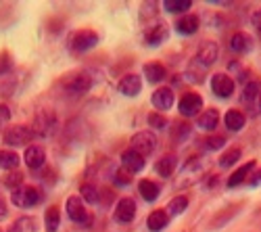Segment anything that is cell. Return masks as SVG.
<instances>
[{"mask_svg":"<svg viewBox=\"0 0 261 232\" xmlns=\"http://www.w3.org/2000/svg\"><path fill=\"white\" fill-rule=\"evenodd\" d=\"M255 163H257V161H249V163H245V165L238 167V170H234V174H232L230 180H228V188H236V186L245 184V182L249 180L251 172L255 170Z\"/></svg>","mask_w":261,"mask_h":232,"instance_id":"20","label":"cell"},{"mask_svg":"<svg viewBox=\"0 0 261 232\" xmlns=\"http://www.w3.org/2000/svg\"><path fill=\"white\" fill-rule=\"evenodd\" d=\"M199 25H201V21H199L197 15H184V17H180V19L176 21V30H178L182 36H192V34H197Z\"/></svg>","mask_w":261,"mask_h":232,"instance_id":"22","label":"cell"},{"mask_svg":"<svg viewBox=\"0 0 261 232\" xmlns=\"http://www.w3.org/2000/svg\"><path fill=\"white\" fill-rule=\"evenodd\" d=\"M11 201H13L15 207L30 209V207H36V205L42 203V191L38 186H21V188H17V191H13Z\"/></svg>","mask_w":261,"mask_h":232,"instance_id":"2","label":"cell"},{"mask_svg":"<svg viewBox=\"0 0 261 232\" xmlns=\"http://www.w3.org/2000/svg\"><path fill=\"white\" fill-rule=\"evenodd\" d=\"M201 107H203V98H201V94H197V92H186V94H182L180 105H178L182 117H194V115L201 111Z\"/></svg>","mask_w":261,"mask_h":232,"instance_id":"10","label":"cell"},{"mask_svg":"<svg viewBox=\"0 0 261 232\" xmlns=\"http://www.w3.org/2000/svg\"><path fill=\"white\" fill-rule=\"evenodd\" d=\"M9 119H11V109L7 107V105H0V130L9 123Z\"/></svg>","mask_w":261,"mask_h":232,"instance_id":"40","label":"cell"},{"mask_svg":"<svg viewBox=\"0 0 261 232\" xmlns=\"http://www.w3.org/2000/svg\"><path fill=\"white\" fill-rule=\"evenodd\" d=\"M224 123H226V128L232 130V132H241L245 128V123H247V117L243 111H238V109H230L226 111L224 115Z\"/></svg>","mask_w":261,"mask_h":232,"instance_id":"23","label":"cell"},{"mask_svg":"<svg viewBox=\"0 0 261 232\" xmlns=\"http://www.w3.org/2000/svg\"><path fill=\"white\" fill-rule=\"evenodd\" d=\"M241 100L247 105L253 115H259L261 113V84L259 82H249L245 86V90H243Z\"/></svg>","mask_w":261,"mask_h":232,"instance_id":"7","label":"cell"},{"mask_svg":"<svg viewBox=\"0 0 261 232\" xmlns=\"http://www.w3.org/2000/svg\"><path fill=\"white\" fill-rule=\"evenodd\" d=\"M155 149H157V136L150 130L134 134V138H132V151H136L142 157H148V155L155 153Z\"/></svg>","mask_w":261,"mask_h":232,"instance_id":"6","label":"cell"},{"mask_svg":"<svg viewBox=\"0 0 261 232\" xmlns=\"http://www.w3.org/2000/svg\"><path fill=\"white\" fill-rule=\"evenodd\" d=\"M230 50L236 53V55H247L253 50V38L245 32H236L232 38H230Z\"/></svg>","mask_w":261,"mask_h":232,"instance_id":"18","label":"cell"},{"mask_svg":"<svg viewBox=\"0 0 261 232\" xmlns=\"http://www.w3.org/2000/svg\"><path fill=\"white\" fill-rule=\"evenodd\" d=\"M65 209H67V216L69 220H73L75 224L80 226H86L88 228L92 224V216L86 212V207H84V199L82 197H69L67 199V205H65Z\"/></svg>","mask_w":261,"mask_h":232,"instance_id":"4","label":"cell"},{"mask_svg":"<svg viewBox=\"0 0 261 232\" xmlns=\"http://www.w3.org/2000/svg\"><path fill=\"white\" fill-rule=\"evenodd\" d=\"M19 161H21V157H19V153H15V151H0V170H7V172H13V170H17L19 167Z\"/></svg>","mask_w":261,"mask_h":232,"instance_id":"28","label":"cell"},{"mask_svg":"<svg viewBox=\"0 0 261 232\" xmlns=\"http://www.w3.org/2000/svg\"><path fill=\"white\" fill-rule=\"evenodd\" d=\"M150 100H153V107L159 109V111H169L173 107V90L167 88V86H161L153 92V96H150Z\"/></svg>","mask_w":261,"mask_h":232,"instance_id":"16","label":"cell"},{"mask_svg":"<svg viewBox=\"0 0 261 232\" xmlns=\"http://www.w3.org/2000/svg\"><path fill=\"white\" fill-rule=\"evenodd\" d=\"M148 123H150V128L153 130H165L167 128V119L159 113H150L148 115Z\"/></svg>","mask_w":261,"mask_h":232,"instance_id":"38","label":"cell"},{"mask_svg":"<svg viewBox=\"0 0 261 232\" xmlns=\"http://www.w3.org/2000/svg\"><path fill=\"white\" fill-rule=\"evenodd\" d=\"M167 222H169V216L165 209H155V212L146 218V226L150 232H161L167 226Z\"/></svg>","mask_w":261,"mask_h":232,"instance_id":"24","label":"cell"},{"mask_svg":"<svg viewBox=\"0 0 261 232\" xmlns=\"http://www.w3.org/2000/svg\"><path fill=\"white\" fill-rule=\"evenodd\" d=\"M129 176H132V174H127V172L123 170V167H121V170H117V172H115V176H113L115 186H127V184H129Z\"/></svg>","mask_w":261,"mask_h":232,"instance_id":"39","label":"cell"},{"mask_svg":"<svg viewBox=\"0 0 261 232\" xmlns=\"http://www.w3.org/2000/svg\"><path fill=\"white\" fill-rule=\"evenodd\" d=\"M169 134H171V138L176 142H182L184 138L190 136V125L182 123V121H176V123H173V130H169Z\"/></svg>","mask_w":261,"mask_h":232,"instance_id":"34","label":"cell"},{"mask_svg":"<svg viewBox=\"0 0 261 232\" xmlns=\"http://www.w3.org/2000/svg\"><path fill=\"white\" fill-rule=\"evenodd\" d=\"M176 167H178V157L169 153V155H163L157 163H155V170L161 178H169L173 172H176Z\"/></svg>","mask_w":261,"mask_h":232,"instance_id":"21","label":"cell"},{"mask_svg":"<svg viewBox=\"0 0 261 232\" xmlns=\"http://www.w3.org/2000/svg\"><path fill=\"white\" fill-rule=\"evenodd\" d=\"M7 232H36V220L30 216H21L11 224Z\"/></svg>","mask_w":261,"mask_h":232,"instance_id":"29","label":"cell"},{"mask_svg":"<svg viewBox=\"0 0 261 232\" xmlns=\"http://www.w3.org/2000/svg\"><path fill=\"white\" fill-rule=\"evenodd\" d=\"M44 226H46V232H57L59 226H61V214H59V207L53 205L46 209V216H44Z\"/></svg>","mask_w":261,"mask_h":232,"instance_id":"30","label":"cell"},{"mask_svg":"<svg viewBox=\"0 0 261 232\" xmlns=\"http://www.w3.org/2000/svg\"><path fill=\"white\" fill-rule=\"evenodd\" d=\"M23 159H25V163H28L30 170L38 172V170H42V167H44V163H46V151L42 149V146H36V144H34V146H28Z\"/></svg>","mask_w":261,"mask_h":232,"instance_id":"15","label":"cell"},{"mask_svg":"<svg viewBox=\"0 0 261 232\" xmlns=\"http://www.w3.org/2000/svg\"><path fill=\"white\" fill-rule=\"evenodd\" d=\"M30 130H32V134L42 136V138L55 134V130H57V117H55V113L53 111H40L34 117V123H32Z\"/></svg>","mask_w":261,"mask_h":232,"instance_id":"3","label":"cell"},{"mask_svg":"<svg viewBox=\"0 0 261 232\" xmlns=\"http://www.w3.org/2000/svg\"><path fill=\"white\" fill-rule=\"evenodd\" d=\"M5 216H7V203L0 199V218H5Z\"/></svg>","mask_w":261,"mask_h":232,"instance_id":"44","label":"cell"},{"mask_svg":"<svg viewBox=\"0 0 261 232\" xmlns=\"http://www.w3.org/2000/svg\"><path fill=\"white\" fill-rule=\"evenodd\" d=\"M9 67H11L9 57H7V55H3V57H0V73H3V71H7Z\"/></svg>","mask_w":261,"mask_h":232,"instance_id":"42","label":"cell"},{"mask_svg":"<svg viewBox=\"0 0 261 232\" xmlns=\"http://www.w3.org/2000/svg\"><path fill=\"white\" fill-rule=\"evenodd\" d=\"M80 195L84 197L86 203H96L98 201V191H96V186H92V184H82L80 186Z\"/></svg>","mask_w":261,"mask_h":232,"instance_id":"36","label":"cell"},{"mask_svg":"<svg viewBox=\"0 0 261 232\" xmlns=\"http://www.w3.org/2000/svg\"><path fill=\"white\" fill-rule=\"evenodd\" d=\"M92 86V75L88 71H80V73H73L67 82H65V88L73 94H84L88 92Z\"/></svg>","mask_w":261,"mask_h":232,"instance_id":"12","label":"cell"},{"mask_svg":"<svg viewBox=\"0 0 261 232\" xmlns=\"http://www.w3.org/2000/svg\"><path fill=\"white\" fill-rule=\"evenodd\" d=\"M32 130L28 125H13L5 132V144L7 146H23L32 140Z\"/></svg>","mask_w":261,"mask_h":232,"instance_id":"9","label":"cell"},{"mask_svg":"<svg viewBox=\"0 0 261 232\" xmlns=\"http://www.w3.org/2000/svg\"><path fill=\"white\" fill-rule=\"evenodd\" d=\"M117 90H119V94L129 96V98H132V96H138L140 90H142V80H140L136 73H127V75H123V78L119 80Z\"/></svg>","mask_w":261,"mask_h":232,"instance_id":"13","label":"cell"},{"mask_svg":"<svg viewBox=\"0 0 261 232\" xmlns=\"http://www.w3.org/2000/svg\"><path fill=\"white\" fill-rule=\"evenodd\" d=\"M251 21H253V25H255V30H257V32L261 34V9L253 13V17H251Z\"/></svg>","mask_w":261,"mask_h":232,"instance_id":"41","label":"cell"},{"mask_svg":"<svg viewBox=\"0 0 261 232\" xmlns=\"http://www.w3.org/2000/svg\"><path fill=\"white\" fill-rule=\"evenodd\" d=\"M190 7H192V0H165L163 3V9L167 13H173V15L186 13Z\"/></svg>","mask_w":261,"mask_h":232,"instance_id":"32","label":"cell"},{"mask_svg":"<svg viewBox=\"0 0 261 232\" xmlns=\"http://www.w3.org/2000/svg\"><path fill=\"white\" fill-rule=\"evenodd\" d=\"M98 44V34L96 32H90V30H84V32H77L71 40V46L75 53H88L92 50L94 46Z\"/></svg>","mask_w":261,"mask_h":232,"instance_id":"11","label":"cell"},{"mask_svg":"<svg viewBox=\"0 0 261 232\" xmlns=\"http://www.w3.org/2000/svg\"><path fill=\"white\" fill-rule=\"evenodd\" d=\"M138 193H140V197H142L144 201H157V199H159V193H161V188H159V184L153 182V180H140V184H138Z\"/></svg>","mask_w":261,"mask_h":232,"instance_id":"25","label":"cell"},{"mask_svg":"<svg viewBox=\"0 0 261 232\" xmlns=\"http://www.w3.org/2000/svg\"><path fill=\"white\" fill-rule=\"evenodd\" d=\"M217 57H220V48H217L215 42H203L197 57H194L190 63V71H194V69H201V73L207 71L217 61Z\"/></svg>","mask_w":261,"mask_h":232,"instance_id":"1","label":"cell"},{"mask_svg":"<svg viewBox=\"0 0 261 232\" xmlns=\"http://www.w3.org/2000/svg\"><path fill=\"white\" fill-rule=\"evenodd\" d=\"M186 207H188V197L186 195H180V197H173L167 205V216H180L186 212Z\"/></svg>","mask_w":261,"mask_h":232,"instance_id":"31","label":"cell"},{"mask_svg":"<svg viewBox=\"0 0 261 232\" xmlns=\"http://www.w3.org/2000/svg\"><path fill=\"white\" fill-rule=\"evenodd\" d=\"M113 218H115V222H119V224H129L134 218H136V203L132 201V199H121L119 203H117V207H115V214H113Z\"/></svg>","mask_w":261,"mask_h":232,"instance_id":"14","label":"cell"},{"mask_svg":"<svg viewBox=\"0 0 261 232\" xmlns=\"http://www.w3.org/2000/svg\"><path fill=\"white\" fill-rule=\"evenodd\" d=\"M144 75H146V80H148V82L159 84V82H163V80H165L167 71H165V67L161 65V63L153 61V63H146V65H144Z\"/></svg>","mask_w":261,"mask_h":232,"instance_id":"26","label":"cell"},{"mask_svg":"<svg viewBox=\"0 0 261 232\" xmlns=\"http://www.w3.org/2000/svg\"><path fill=\"white\" fill-rule=\"evenodd\" d=\"M241 155H243V151L238 149V146H232V149H228L222 157H220V167H224V170H228V167H232L238 159H241Z\"/></svg>","mask_w":261,"mask_h":232,"instance_id":"33","label":"cell"},{"mask_svg":"<svg viewBox=\"0 0 261 232\" xmlns=\"http://www.w3.org/2000/svg\"><path fill=\"white\" fill-rule=\"evenodd\" d=\"M249 180H251V186H261V170L253 178H249Z\"/></svg>","mask_w":261,"mask_h":232,"instance_id":"43","label":"cell"},{"mask_svg":"<svg viewBox=\"0 0 261 232\" xmlns=\"http://www.w3.org/2000/svg\"><path fill=\"white\" fill-rule=\"evenodd\" d=\"M211 90L215 96H220V98H230L236 90V82L226 75V73H217L211 78Z\"/></svg>","mask_w":261,"mask_h":232,"instance_id":"8","label":"cell"},{"mask_svg":"<svg viewBox=\"0 0 261 232\" xmlns=\"http://www.w3.org/2000/svg\"><path fill=\"white\" fill-rule=\"evenodd\" d=\"M197 123H199V128H201V130L211 132V130L217 128V123H220V113H217L215 109H207L205 113H201V117H199Z\"/></svg>","mask_w":261,"mask_h":232,"instance_id":"27","label":"cell"},{"mask_svg":"<svg viewBox=\"0 0 261 232\" xmlns=\"http://www.w3.org/2000/svg\"><path fill=\"white\" fill-rule=\"evenodd\" d=\"M5 186L11 188V191H17V188L23 186V174H21L19 170H13L5 176Z\"/></svg>","mask_w":261,"mask_h":232,"instance_id":"35","label":"cell"},{"mask_svg":"<svg viewBox=\"0 0 261 232\" xmlns=\"http://www.w3.org/2000/svg\"><path fill=\"white\" fill-rule=\"evenodd\" d=\"M121 167L127 174H138V172L144 170V157L129 149V151H125L121 155Z\"/></svg>","mask_w":261,"mask_h":232,"instance_id":"17","label":"cell"},{"mask_svg":"<svg viewBox=\"0 0 261 232\" xmlns=\"http://www.w3.org/2000/svg\"><path fill=\"white\" fill-rule=\"evenodd\" d=\"M201 176H203V161H201L199 157H192V159H188V161L184 163L182 174H180L176 186H178V188H182V186H190V184L197 182Z\"/></svg>","mask_w":261,"mask_h":232,"instance_id":"5","label":"cell"},{"mask_svg":"<svg viewBox=\"0 0 261 232\" xmlns=\"http://www.w3.org/2000/svg\"><path fill=\"white\" fill-rule=\"evenodd\" d=\"M165 40H167V25H165V23H157V25H153V28H148L146 34H144V42H146L150 48L163 44Z\"/></svg>","mask_w":261,"mask_h":232,"instance_id":"19","label":"cell"},{"mask_svg":"<svg viewBox=\"0 0 261 232\" xmlns=\"http://www.w3.org/2000/svg\"><path fill=\"white\" fill-rule=\"evenodd\" d=\"M203 144H205L207 151H217V149H222V146L226 144V138L224 136H209V138L203 140Z\"/></svg>","mask_w":261,"mask_h":232,"instance_id":"37","label":"cell"}]
</instances>
